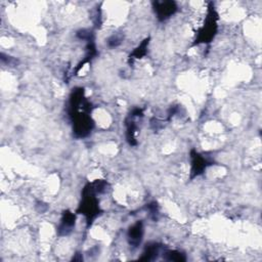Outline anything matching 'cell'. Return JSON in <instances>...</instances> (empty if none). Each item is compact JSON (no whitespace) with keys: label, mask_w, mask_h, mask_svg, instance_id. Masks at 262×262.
Instances as JSON below:
<instances>
[{"label":"cell","mask_w":262,"mask_h":262,"mask_svg":"<svg viewBox=\"0 0 262 262\" xmlns=\"http://www.w3.org/2000/svg\"><path fill=\"white\" fill-rule=\"evenodd\" d=\"M96 190L93 183H88L84 186L82 191V200L78 208V213L83 214L88 224H91L93 220L99 216L101 212L99 200L96 198Z\"/></svg>","instance_id":"obj_1"},{"label":"cell","mask_w":262,"mask_h":262,"mask_svg":"<svg viewBox=\"0 0 262 262\" xmlns=\"http://www.w3.org/2000/svg\"><path fill=\"white\" fill-rule=\"evenodd\" d=\"M217 20H218L217 13L211 4V6L208 10L205 24L200 29L198 37H196V44L211 42V40L215 37V35L217 33V28H218Z\"/></svg>","instance_id":"obj_2"},{"label":"cell","mask_w":262,"mask_h":262,"mask_svg":"<svg viewBox=\"0 0 262 262\" xmlns=\"http://www.w3.org/2000/svg\"><path fill=\"white\" fill-rule=\"evenodd\" d=\"M154 11L160 21H165L177 12V6L174 2H156Z\"/></svg>","instance_id":"obj_3"},{"label":"cell","mask_w":262,"mask_h":262,"mask_svg":"<svg viewBox=\"0 0 262 262\" xmlns=\"http://www.w3.org/2000/svg\"><path fill=\"white\" fill-rule=\"evenodd\" d=\"M190 158H191V178L199 176L202 174L206 168L211 165V162H209L208 159L204 158L202 155L199 153H196L195 151L190 152Z\"/></svg>","instance_id":"obj_4"},{"label":"cell","mask_w":262,"mask_h":262,"mask_svg":"<svg viewBox=\"0 0 262 262\" xmlns=\"http://www.w3.org/2000/svg\"><path fill=\"white\" fill-rule=\"evenodd\" d=\"M128 242L129 245L134 248H138L144 237V224L142 221H138L128 230Z\"/></svg>","instance_id":"obj_5"},{"label":"cell","mask_w":262,"mask_h":262,"mask_svg":"<svg viewBox=\"0 0 262 262\" xmlns=\"http://www.w3.org/2000/svg\"><path fill=\"white\" fill-rule=\"evenodd\" d=\"M75 220H76V217L72 212L66 211L62 214L60 223L57 227L58 235L59 236H68L75 226Z\"/></svg>","instance_id":"obj_6"},{"label":"cell","mask_w":262,"mask_h":262,"mask_svg":"<svg viewBox=\"0 0 262 262\" xmlns=\"http://www.w3.org/2000/svg\"><path fill=\"white\" fill-rule=\"evenodd\" d=\"M160 248H161V246L157 243H151V244L147 245V247L143 253V256L140 259L145 260V261L155 260L160 254Z\"/></svg>","instance_id":"obj_7"},{"label":"cell","mask_w":262,"mask_h":262,"mask_svg":"<svg viewBox=\"0 0 262 262\" xmlns=\"http://www.w3.org/2000/svg\"><path fill=\"white\" fill-rule=\"evenodd\" d=\"M163 258L167 261H178V262H181V261H185L186 258L184 256V254H182L181 252L179 251H167L163 254Z\"/></svg>","instance_id":"obj_8"},{"label":"cell","mask_w":262,"mask_h":262,"mask_svg":"<svg viewBox=\"0 0 262 262\" xmlns=\"http://www.w3.org/2000/svg\"><path fill=\"white\" fill-rule=\"evenodd\" d=\"M150 39L148 38V39H146V40H144L141 44H140V46L133 52V54L130 55V58L131 59H135V58H141V57H143L146 53H147V49H148V45H149V41Z\"/></svg>","instance_id":"obj_9"}]
</instances>
